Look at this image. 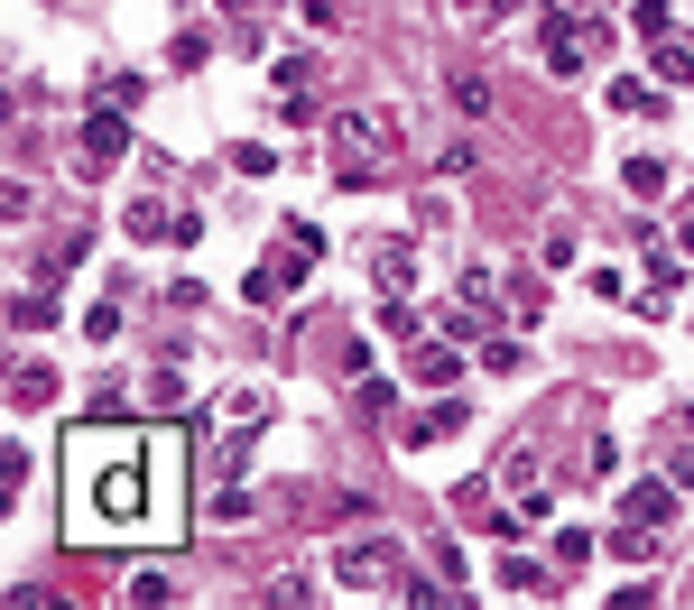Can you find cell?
Masks as SVG:
<instances>
[{
    "mask_svg": "<svg viewBox=\"0 0 694 610\" xmlns=\"http://www.w3.org/2000/svg\"><path fill=\"white\" fill-rule=\"evenodd\" d=\"M186 527V463L158 426H112L65 444V537L84 546H139Z\"/></svg>",
    "mask_w": 694,
    "mask_h": 610,
    "instance_id": "6da1fadb",
    "label": "cell"
},
{
    "mask_svg": "<svg viewBox=\"0 0 694 610\" xmlns=\"http://www.w3.org/2000/svg\"><path fill=\"white\" fill-rule=\"evenodd\" d=\"M390 573H398V546H343V582L352 592H390Z\"/></svg>",
    "mask_w": 694,
    "mask_h": 610,
    "instance_id": "7a4b0ae2",
    "label": "cell"
},
{
    "mask_svg": "<svg viewBox=\"0 0 694 610\" xmlns=\"http://www.w3.org/2000/svg\"><path fill=\"white\" fill-rule=\"evenodd\" d=\"M407 370H417V389H454V380H463V352H454V333L417 342V352H407Z\"/></svg>",
    "mask_w": 694,
    "mask_h": 610,
    "instance_id": "3957f363",
    "label": "cell"
},
{
    "mask_svg": "<svg viewBox=\"0 0 694 610\" xmlns=\"http://www.w3.org/2000/svg\"><path fill=\"white\" fill-rule=\"evenodd\" d=\"M121 148H131V130H121V112H93V121H84V167H112Z\"/></svg>",
    "mask_w": 694,
    "mask_h": 610,
    "instance_id": "277c9868",
    "label": "cell"
},
{
    "mask_svg": "<svg viewBox=\"0 0 694 610\" xmlns=\"http://www.w3.org/2000/svg\"><path fill=\"white\" fill-rule=\"evenodd\" d=\"M621 509H630V527H666V518H676V482H639Z\"/></svg>",
    "mask_w": 694,
    "mask_h": 610,
    "instance_id": "5b68a950",
    "label": "cell"
},
{
    "mask_svg": "<svg viewBox=\"0 0 694 610\" xmlns=\"http://www.w3.org/2000/svg\"><path fill=\"white\" fill-rule=\"evenodd\" d=\"M500 592H537V601H547V592H556V573H547V565H528V555H500Z\"/></svg>",
    "mask_w": 694,
    "mask_h": 610,
    "instance_id": "8992f818",
    "label": "cell"
},
{
    "mask_svg": "<svg viewBox=\"0 0 694 610\" xmlns=\"http://www.w3.org/2000/svg\"><path fill=\"white\" fill-rule=\"evenodd\" d=\"M463 426V407H454V397H445V407H426V416H407V435L398 444H435V435H454Z\"/></svg>",
    "mask_w": 694,
    "mask_h": 610,
    "instance_id": "52a82bcc",
    "label": "cell"
},
{
    "mask_svg": "<svg viewBox=\"0 0 694 610\" xmlns=\"http://www.w3.org/2000/svg\"><path fill=\"white\" fill-rule=\"evenodd\" d=\"M10 397H19V407H46V397H56V370H38V361H29V370L10 380Z\"/></svg>",
    "mask_w": 694,
    "mask_h": 610,
    "instance_id": "ba28073f",
    "label": "cell"
},
{
    "mask_svg": "<svg viewBox=\"0 0 694 610\" xmlns=\"http://www.w3.org/2000/svg\"><path fill=\"white\" fill-rule=\"evenodd\" d=\"M649 65L666 74V84H685V74H694V56H685V46H676V38H657V56H649Z\"/></svg>",
    "mask_w": 694,
    "mask_h": 610,
    "instance_id": "9c48e42d",
    "label": "cell"
},
{
    "mask_svg": "<svg viewBox=\"0 0 694 610\" xmlns=\"http://www.w3.org/2000/svg\"><path fill=\"white\" fill-rule=\"evenodd\" d=\"M463 10H473V19H500V10H509V0H463Z\"/></svg>",
    "mask_w": 694,
    "mask_h": 610,
    "instance_id": "30bf717a",
    "label": "cell"
}]
</instances>
